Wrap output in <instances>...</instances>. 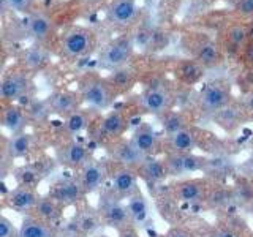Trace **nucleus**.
I'll return each mask as SVG.
<instances>
[{"label":"nucleus","mask_w":253,"mask_h":237,"mask_svg":"<svg viewBox=\"0 0 253 237\" xmlns=\"http://www.w3.org/2000/svg\"><path fill=\"white\" fill-rule=\"evenodd\" d=\"M212 117H213V120H215V123L218 126H221L225 131L233 133L245 122V118H247V111H245V108L241 105V103L233 100L228 106L220 109L218 113H215Z\"/></svg>","instance_id":"6ab92c4d"},{"label":"nucleus","mask_w":253,"mask_h":237,"mask_svg":"<svg viewBox=\"0 0 253 237\" xmlns=\"http://www.w3.org/2000/svg\"><path fill=\"white\" fill-rule=\"evenodd\" d=\"M95 46L93 32L85 27H71L62 38V52L68 59H81L89 55Z\"/></svg>","instance_id":"f03ea898"},{"label":"nucleus","mask_w":253,"mask_h":237,"mask_svg":"<svg viewBox=\"0 0 253 237\" xmlns=\"http://www.w3.org/2000/svg\"><path fill=\"white\" fill-rule=\"evenodd\" d=\"M89 125H90V114L83 109H78L76 113L65 117L63 130H65L68 136H76V134L83 133Z\"/></svg>","instance_id":"72a5a7b5"},{"label":"nucleus","mask_w":253,"mask_h":237,"mask_svg":"<svg viewBox=\"0 0 253 237\" xmlns=\"http://www.w3.org/2000/svg\"><path fill=\"white\" fill-rule=\"evenodd\" d=\"M138 177H141L147 184H162L169 177L168 171L163 160H158L157 157H146V160L141 163V166L136 169Z\"/></svg>","instance_id":"393cba45"},{"label":"nucleus","mask_w":253,"mask_h":237,"mask_svg":"<svg viewBox=\"0 0 253 237\" xmlns=\"http://www.w3.org/2000/svg\"><path fill=\"white\" fill-rule=\"evenodd\" d=\"M126 128H128V117L122 111H111L95 126L93 138L98 142L113 144V142L122 139Z\"/></svg>","instance_id":"0eeeda50"},{"label":"nucleus","mask_w":253,"mask_h":237,"mask_svg":"<svg viewBox=\"0 0 253 237\" xmlns=\"http://www.w3.org/2000/svg\"><path fill=\"white\" fill-rule=\"evenodd\" d=\"M79 93L85 105L97 111L108 109L119 95L113 84L109 82V79L98 75L84 76L81 85H79Z\"/></svg>","instance_id":"f257e3e1"},{"label":"nucleus","mask_w":253,"mask_h":237,"mask_svg":"<svg viewBox=\"0 0 253 237\" xmlns=\"http://www.w3.org/2000/svg\"><path fill=\"white\" fill-rule=\"evenodd\" d=\"M228 3H231V5H237V2H239V0H226Z\"/></svg>","instance_id":"de8ad7c7"},{"label":"nucleus","mask_w":253,"mask_h":237,"mask_svg":"<svg viewBox=\"0 0 253 237\" xmlns=\"http://www.w3.org/2000/svg\"><path fill=\"white\" fill-rule=\"evenodd\" d=\"M6 6L10 10L16 13H22V14H32L34 13V5L35 0H3Z\"/></svg>","instance_id":"ea45409f"},{"label":"nucleus","mask_w":253,"mask_h":237,"mask_svg":"<svg viewBox=\"0 0 253 237\" xmlns=\"http://www.w3.org/2000/svg\"><path fill=\"white\" fill-rule=\"evenodd\" d=\"M117 233H119V237H139L136 226H133V225L125 226L124 229H121V231H117Z\"/></svg>","instance_id":"a18cd8bd"},{"label":"nucleus","mask_w":253,"mask_h":237,"mask_svg":"<svg viewBox=\"0 0 253 237\" xmlns=\"http://www.w3.org/2000/svg\"><path fill=\"white\" fill-rule=\"evenodd\" d=\"M193 55L195 60L200 62L204 68H212L221 63V52L218 46L211 41L209 38H201L196 43H193Z\"/></svg>","instance_id":"4be33fe9"},{"label":"nucleus","mask_w":253,"mask_h":237,"mask_svg":"<svg viewBox=\"0 0 253 237\" xmlns=\"http://www.w3.org/2000/svg\"><path fill=\"white\" fill-rule=\"evenodd\" d=\"M63 209L65 205H62L57 199H54L52 196H40V199L34 210L30 212V215H34L40 220H44L47 223L57 225L62 215H63Z\"/></svg>","instance_id":"5701e85b"},{"label":"nucleus","mask_w":253,"mask_h":237,"mask_svg":"<svg viewBox=\"0 0 253 237\" xmlns=\"http://www.w3.org/2000/svg\"><path fill=\"white\" fill-rule=\"evenodd\" d=\"M131 144L136 147L144 157H155L157 152L163 149V141L149 123L139 125L131 136Z\"/></svg>","instance_id":"dca6fc26"},{"label":"nucleus","mask_w":253,"mask_h":237,"mask_svg":"<svg viewBox=\"0 0 253 237\" xmlns=\"http://www.w3.org/2000/svg\"><path fill=\"white\" fill-rule=\"evenodd\" d=\"M165 237H195V234L187 228L176 226V228H171L168 231V234H166Z\"/></svg>","instance_id":"c03bdc74"},{"label":"nucleus","mask_w":253,"mask_h":237,"mask_svg":"<svg viewBox=\"0 0 253 237\" xmlns=\"http://www.w3.org/2000/svg\"><path fill=\"white\" fill-rule=\"evenodd\" d=\"M73 220H75L76 226L79 228V231L83 233L84 237L93 234L103 225L98 209H93V207H84V209H81L75 215Z\"/></svg>","instance_id":"cd10ccee"},{"label":"nucleus","mask_w":253,"mask_h":237,"mask_svg":"<svg viewBox=\"0 0 253 237\" xmlns=\"http://www.w3.org/2000/svg\"><path fill=\"white\" fill-rule=\"evenodd\" d=\"M233 163L229 158H223V157H212L208 158V163H206V168L203 172L208 174L209 177H220L225 176L228 171H231Z\"/></svg>","instance_id":"e433bc0d"},{"label":"nucleus","mask_w":253,"mask_h":237,"mask_svg":"<svg viewBox=\"0 0 253 237\" xmlns=\"http://www.w3.org/2000/svg\"><path fill=\"white\" fill-rule=\"evenodd\" d=\"M32 89V81L26 70H11L3 76L0 84V95L3 103H14L27 97Z\"/></svg>","instance_id":"1a4fd4ad"},{"label":"nucleus","mask_w":253,"mask_h":237,"mask_svg":"<svg viewBox=\"0 0 253 237\" xmlns=\"http://www.w3.org/2000/svg\"><path fill=\"white\" fill-rule=\"evenodd\" d=\"M212 184L208 179H188L180 180L172 185L171 192L174 199L187 204H203L208 201Z\"/></svg>","instance_id":"423d86ee"},{"label":"nucleus","mask_w":253,"mask_h":237,"mask_svg":"<svg viewBox=\"0 0 253 237\" xmlns=\"http://www.w3.org/2000/svg\"><path fill=\"white\" fill-rule=\"evenodd\" d=\"M133 41L130 37H121L106 44L100 55V67L103 70L116 71L125 68L133 55Z\"/></svg>","instance_id":"39448f33"},{"label":"nucleus","mask_w":253,"mask_h":237,"mask_svg":"<svg viewBox=\"0 0 253 237\" xmlns=\"http://www.w3.org/2000/svg\"><path fill=\"white\" fill-rule=\"evenodd\" d=\"M188 126H192V123H190V120L187 118L185 114L172 113V111H169L168 114L163 116V130L166 133V136L185 130V128H188Z\"/></svg>","instance_id":"f704fd0d"},{"label":"nucleus","mask_w":253,"mask_h":237,"mask_svg":"<svg viewBox=\"0 0 253 237\" xmlns=\"http://www.w3.org/2000/svg\"><path fill=\"white\" fill-rule=\"evenodd\" d=\"M29 113L27 109H24L14 103H5L3 111H2V125L3 128L11 131L13 134L22 133L24 128L27 126L29 122Z\"/></svg>","instance_id":"b1692460"},{"label":"nucleus","mask_w":253,"mask_h":237,"mask_svg":"<svg viewBox=\"0 0 253 237\" xmlns=\"http://www.w3.org/2000/svg\"><path fill=\"white\" fill-rule=\"evenodd\" d=\"M250 210H252V213H253V202H252V205H250Z\"/></svg>","instance_id":"09e8293b"},{"label":"nucleus","mask_w":253,"mask_h":237,"mask_svg":"<svg viewBox=\"0 0 253 237\" xmlns=\"http://www.w3.org/2000/svg\"><path fill=\"white\" fill-rule=\"evenodd\" d=\"M81 101H83L81 93L62 90V92L52 93L49 100H47V105L51 108V113L62 116V117H68L70 114L76 113L79 109Z\"/></svg>","instance_id":"412c9836"},{"label":"nucleus","mask_w":253,"mask_h":237,"mask_svg":"<svg viewBox=\"0 0 253 237\" xmlns=\"http://www.w3.org/2000/svg\"><path fill=\"white\" fill-rule=\"evenodd\" d=\"M204 75V67L196 60H184L176 67V78L187 85L196 84Z\"/></svg>","instance_id":"7c9ffc66"},{"label":"nucleus","mask_w":253,"mask_h":237,"mask_svg":"<svg viewBox=\"0 0 253 237\" xmlns=\"http://www.w3.org/2000/svg\"><path fill=\"white\" fill-rule=\"evenodd\" d=\"M174 105L172 93L165 87H147L139 97V106L147 114L165 116L168 114Z\"/></svg>","instance_id":"9b49d317"},{"label":"nucleus","mask_w":253,"mask_h":237,"mask_svg":"<svg viewBox=\"0 0 253 237\" xmlns=\"http://www.w3.org/2000/svg\"><path fill=\"white\" fill-rule=\"evenodd\" d=\"M22 65L27 71L43 70L49 62V52L42 46H32L22 54Z\"/></svg>","instance_id":"2f4dec72"},{"label":"nucleus","mask_w":253,"mask_h":237,"mask_svg":"<svg viewBox=\"0 0 253 237\" xmlns=\"http://www.w3.org/2000/svg\"><path fill=\"white\" fill-rule=\"evenodd\" d=\"M0 237H19V228H16L5 215L0 217Z\"/></svg>","instance_id":"a19ab883"},{"label":"nucleus","mask_w":253,"mask_h":237,"mask_svg":"<svg viewBox=\"0 0 253 237\" xmlns=\"http://www.w3.org/2000/svg\"><path fill=\"white\" fill-rule=\"evenodd\" d=\"M27 29H29V35L32 38H35L37 41H44V40L51 34L52 22L44 13L34 11L29 18Z\"/></svg>","instance_id":"c756f323"},{"label":"nucleus","mask_w":253,"mask_h":237,"mask_svg":"<svg viewBox=\"0 0 253 237\" xmlns=\"http://www.w3.org/2000/svg\"><path fill=\"white\" fill-rule=\"evenodd\" d=\"M49 196L54 199H57L62 205H76L84 201L87 193L84 192L83 185L79 184V180L75 179H59L55 180L49 188Z\"/></svg>","instance_id":"4468645a"},{"label":"nucleus","mask_w":253,"mask_h":237,"mask_svg":"<svg viewBox=\"0 0 253 237\" xmlns=\"http://www.w3.org/2000/svg\"><path fill=\"white\" fill-rule=\"evenodd\" d=\"M233 101L231 85L228 81L217 79L204 87L200 93V108L206 114H215Z\"/></svg>","instance_id":"7ed1b4c3"},{"label":"nucleus","mask_w":253,"mask_h":237,"mask_svg":"<svg viewBox=\"0 0 253 237\" xmlns=\"http://www.w3.org/2000/svg\"><path fill=\"white\" fill-rule=\"evenodd\" d=\"M244 60H245V63H249V65L253 67V44H250L249 47H245Z\"/></svg>","instance_id":"49530a36"},{"label":"nucleus","mask_w":253,"mask_h":237,"mask_svg":"<svg viewBox=\"0 0 253 237\" xmlns=\"http://www.w3.org/2000/svg\"><path fill=\"white\" fill-rule=\"evenodd\" d=\"M126 209H128L130 221L133 226L144 225L149 218V204L146 201L144 195L141 192L131 196L130 199H126Z\"/></svg>","instance_id":"c85d7f7f"},{"label":"nucleus","mask_w":253,"mask_h":237,"mask_svg":"<svg viewBox=\"0 0 253 237\" xmlns=\"http://www.w3.org/2000/svg\"><path fill=\"white\" fill-rule=\"evenodd\" d=\"M40 199V195L37 188L18 185L16 188L10 190L5 196V205L16 212H32Z\"/></svg>","instance_id":"a211bd4d"},{"label":"nucleus","mask_w":253,"mask_h":237,"mask_svg":"<svg viewBox=\"0 0 253 237\" xmlns=\"http://www.w3.org/2000/svg\"><path fill=\"white\" fill-rule=\"evenodd\" d=\"M109 176H111V193L117 196L119 199H130L131 196L139 193L138 174L134 169L114 163V168L111 169Z\"/></svg>","instance_id":"6e6552de"},{"label":"nucleus","mask_w":253,"mask_h":237,"mask_svg":"<svg viewBox=\"0 0 253 237\" xmlns=\"http://www.w3.org/2000/svg\"><path fill=\"white\" fill-rule=\"evenodd\" d=\"M212 237H244V236L231 226H221L215 229V233L212 234Z\"/></svg>","instance_id":"37998d69"},{"label":"nucleus","mask_w":253,"mask_h":237,"mask_svg":"<svg viewBox=\"0 0 253 237\" xmlns=\"http://www.w3.org/2000/svg\"><path fill=\"white\" fill-rule=\"evenodd\" d=\"M32 144H34V139H32V134L22 131V133H16L10 139L3 141V149L2 152L8 155L11 160H18V158H24L30 154Z\"/></svg>","instance_id":"bb28decb"},{"label":"nucleus","mask_w":253,"mask_h":237,"mask_svg":"<svg viewBox=\"0 0 253 237\" xmlns=\"http://www.w3.org/2000/svg\"><path fill=\"white\" fill-rule=\"evenodd\" d=\"M200 144V131L195 126L165 136L163 150L165 154H190Z\"/></svg>","instance_id":"2eb2a0df"},{"label":"nucleus","mask_w":253,"mask_h":237,"mask_svg":"<svg viewBox=\"0 0 253 237\" xmlns=\"http://www.w3.org/2000/svg\"><path fill=\"white\" fill-rule=\"evenodd\" d=\"M233 201L241 205H252L253 202V184L247 180H241V184H237L233 190Z\"/></svg>","instance_id":"58836bf2"},{"label":"nucleus","mask_w":253,"mask_h":237,"mask_svg":"<svg viewBox=\"0 0 253 237\" xmlns=\"http://www.w3.org/2000/svg\"><path fill=\"white\" fill-rule=\"evenodd\" d=\"M108 79H109V82L113 84V87L116 89L117 93H124L133 87L134 81H136V76H134V73L131 70L121 68V70H116Z\"/></svg>","instance_id":"c9c22d12"},{"label":"nucleus","mask_w":253,"mask_h":237,"mask_svg":"<svg viewBox=\"0 0 253 237\" xmlns=\"http://www.w3.org/2000/svg\"><path fill=\"white\" fill-rule=\"evenodd\" d=\"M234 10L237 14L244 16V18L253 16V0H239L237 5H234Z\"/></svg>","instance_id":"79ce46f5"},{"label":"nucleus","mask_w":253,"mask_h":237,"mask_svg":"<svg viewBox=\"0 0 253 237\" xmlns=\"http://www.w3.org/2000/svg\"><path fill=\"white\" fill-rule=\"evenodd\" d=\"M19 237H57V226L29 215L19 226Z\"/></svg>","instance_id":"a878e982"},{"label":"nucleus","mask_w":253,"mask_h":237,"mask_svg":"<svg viewBox=\"0 0 253 237\" xmlns=\"http://www.w3.org/2000/svg\"><path fill=\"white\" fill-rule=\"evenodd\" d=\"M136 2L134 0H113L108 6V21L117 27H126L136 18Z\"/></svg>","instance_id":"aec40b11"},{"label":"nucleus","mask_w":253,"mask_h":237,"mask_svg":"<svg viewBox=\"0 0 253 237\" xmlns=\"http://www.w3.org/2000/svg\"><path fill=\"white\" fill-rule=\"evenodd\" d=\"M111 174V169L108 168L106 163L92 158L90 161H87L81 169L78 171V180L83 185L84 192L87 195L98 192V190L105 185L108 176Z\"/></svg>","instance_id":"f8f14e48"},{"label":"nucleus","mask_w":253,"mask_h":237,"mask_svg":"<svg viewBox=\"0 0 253 237\" xmlns=\"http://www.w3.org/2000/svg\"><path fill=\"white\" fill-rule=\"evenodd\" d=\"M165 166L169 176L179 177L185 176V174H192L198 171H204L206 163H208V157L190 154H166L165 155Z\"/></svg>","instance_id":"9d476101"},{"label":"nucleus","mask_w":253,"mask_h":237,"mask_svg":"<svg viewBox=\"0 0 253 237\" xmlns=\"http://www.w3.org/2000/svg\"><path fill=\"white\" fill-rule=\"evenodd\" d=\"M98 212H100L103 225H106L109 228H116L117 231H121L125 226L131 225L126 204H124L122 199H119V198L114 196L111 192L100 198Z\"/></svg>","instance_id":"20e7f679"},{"label":"nucleus","mask_w":253,"mask_h":237,"mask_svg":"<svg viewBox=\"0 0 253 237\" xmlns=\"http://www.w3.org/2000/svg\"><path fill=\"white\" fill-rule=\"evenodd\" d=\"M109 154L114 163L126 166V168H131L134 171L146 160V157L131 144V141L124 139H119L113 142V144H109Z\"/></svg>","instance_id":"f3484780"},{"label":"nucleus","mask_w":253,"mask_h":237,"mask_svg":"<svg viewBox=\"0 0 253 237\" xmlns=\"http://www.w3.org/2000/svg\"><path fill=\"white\" fill-rule=\"evenodd\" d=\"M57 154V161L65 166L68 169H75L79 171L83 166L92 160L90 157V150L87 149L83 142L70 139L67 142H63L62 146H59V149L55 150Z\"/></svg>","instance_id":"ddd939ff"},{"label":"nucleus","mask_w":253,"mask_h":237,"mask_svg":"<svg viewBox=\"0 0 253 237\" xmlns=\"http://www.w3.org/2000/svg\"><path fill=\"white\" fill-rule=\"evenodd\" d=\"M249 32L242 24H234L226 30V43L231 46V49H241L247 44Z\"/></svg>","instance_id":"4c0bfd02"},{"label":"nucleus","mask_w":253,"mask_h":237,"mask_svg":"<svg viewBox=\"0 0 253 237\" xmlns=\"http://www.w3.org/2000/svg\"><path fill=\"white\" fill-rule=\"evenodd\" d=\"M46 176V171L38 168V166L29 164V166H22L14 171V179L18 182V185H26V187H37L42 179Z\"/></svg>","instance_id":"473e14b6"}]
</instances>
